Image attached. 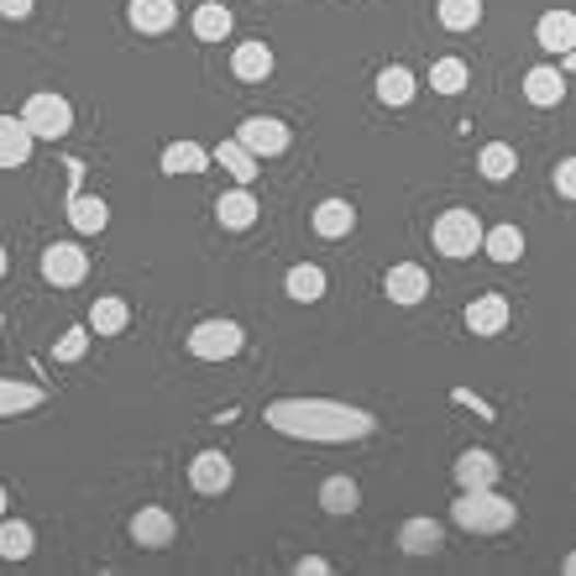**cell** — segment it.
<instances>
[{"instance_id":"obj_12","label":"cell","mask_w":576,"mask_h":576,"mask_svg":"<svg viewBox=\"0 0 576 576\" xmlns=\"http://www.w3.org/2000/svg\"><path fill=\"white\" fill-rule=\"evenodd\" d=\"M173 22H178V0H131V26L147 37L169 32Z\"/></svg>"},{"instance_id":"obj_7","label":"cell","mask_w":576,"mask_h":576,"mask_svg":"<svg viewBox=\"0 0 576 576\" xmlns=\"http://www.w3.org/2000/svg\"><path fill=\"white\" fill-rule=\"evenodd\" d=\"M383 293L393 299V304H419V299L430 293V278H425V267L419 263H399V267H388Z\"/></svg>"},{"instance_id":"obj_26","label":"cell","mask_w":576,"mask_h":576,"mask_svg":"<svg viewBox=\"0 0 576 576\" xmlns=\"http://www.w3.org/2000/svg\"><path fill=\"white\" fill-rule=\"evenodd\" d=\"M477 22H482V0H440V26L472 32Z\"/></svg>"},{"instance_id":"obj_22","label":"cell","mask_w":576,"mask_h":576,"mask_svg":"<svg viewBox=\"0 0 576 576\" xmlns=\"http://www.w3.org/2000/svg\"><path fill=\"white\" fill-rule=\"evenodd\" d=\"M126 320H131V310H126L120 299H95V310H90V331H95V336H120Z\"/></svg>"},{"instance_id":"obj_8","label":"cell","mask_w":576,"mask_h":576,"mask_svg":"<svg viewBox=\"0 0 576 576\" xmlns=\"http://www.w3.org/2000/svg\"><path fill=\"white\" fill-rule=\"evenodd\" d=\"M504 325H508V299L504 293H482V299L466 304V331H472V336H498Z\"/></svg>"},{"instance_id":"obj_9","label":"cell","mask_w":576,"mask_h":576,"mask_svg":"<svg viewBox=\"0 0 576 576\" xmlns=\"http://www.w3.org/2000/svg\"><path fill=\"white\" fill-rule=\"evenodd\" d=\"M231 477H237V466H231V457H220V451H205V457L189 461V482L199 493H226Z\"/></svg>"},{"instance_id":"obj_27","label":"cell","mask_w":576,"mask_h":576,"mask_svg":"<svg viewBox=\"0 0 576 576\" xmlns=\"http://www.w3.org/2000/svg\"><path fill=\"white\" fill-rule=\"evenodd\" d=\"M0 555H5V561H26V555H32V525L5 519V525H0Z\"/></svg>"},{"instance_id":"obj_36","label":"cell","mask_w":576,"mask_h":576,"mask_svg":"<svg viewBox=\"0 0 576 576\" xmlns=\"http://www.w3.org/2000/svg\"><path fill=\"white\" fill-rule=\"evenodd\" d=\"M299 572H310V576H325V572H331V566H325V561H320V555H304V561H299Z\"/></svg>"},{"instance_id":"obj_21","label":"cell","mask_w":576,"mask_h":576,"mask_svg":"<svg viewBox=\"0 0 576 576\" xmlns=\"http://www.w3.org/2000/svg\"><path fill=\"white\" fill-rule=\"evenodd\" d=\"M216 163L231 173L237 184H252V178H257V158H252V152H246L241 142H220V147H216Z\"/></svg>"},{"instance_id":"obj_2","label":"cell","mask_w":576,"mask_h":576,"mask_svg":"<svg viewBox=\"0 0 576 576\" xmlns=\"http://www.w3.org/2000/svg\"><path fill=\"white\" fill-rule=\"evenodd\" d=\"M435 252L440 257H472V252H482V226H477V216L472 210H446V216L435 220Z\"/></svg>"},{"instance_id":"obj_3","label":"cell","mask_w":576,"mask_h":576,"mask_svg":"<svg viewBox=\"0 0 576 576\" xmlns=\"http://www.w3.org/2000/svg\"><path fill=\"white\" fill-rule=\"evenodd\" d=\"M22 126L32 131V137H48V142H58V137H69L73 131V105L64 95H32L22 111Z\"/></svg>"},{"instance_id":"obj_30","label":"cell","mask_w":576,"mask_h":576,"mask_svg":"<svg viewBox=\"0 0 576 576\" xmlns=\"http://www.w3.org/2000/svg\"><path fill=\"white\" fill-rule=\"evenodd\" d=\"M430 84L440 95H461V90H466V64H461V58H440L430 69Z\"/></svg>"},{"instance_id":"obj_38","label":"cell","mask_w":576,"mask_h":576,"mask_svg":"<svg viewBox=\"0 0 576 576\" xmlns=\"http://www.w3.org/2000/svg\"><path fill=\"white\" fill-rule=\"evenodd\" d=\"M0 273H5V252H0Z\"/></svg>"},{"instance_id":"obj_24","label":"cell","mask_w":576,"mask_h":576,"mask_svg":"<svg viewBox=\"0 0 576 576\" xmlns=\"http://www.w3.org/2000/svg\"><path fill=\"white\" fill-rule=\"evenodd\" d=\"M378 100H383V105H408V100H414V73L383 69L378 73Z\"/></svg>"},{"instance_id":"obj_1","label":"cell","mask_w":576,"mask_h":576,"mask_svg":"<svg viewBox=\"0 0 576 576\" xmlns=\"http://www.w3.org/2000/svg\"><path fill=\"white\" fill-rule=\"evenodd\" d=\"M451 519H457L461 529H472V534H498V529L514 525V504L498 498L493 487H466L461 504L451 508Z\"/></svg>"},{"instance_id":"obj_25","label":"cell","mask_w":576,"mask_h":576,"mask_svg":"<svg viewBox=\"0 0 576 576\" xmlns=\"http://www.w3.org/2000/svg\"><path fill=\"white\" fill-rule=\"evenodd\" d=\"M514 169H519V158H514V147H508V142H487V147H482V178L504 184Z\"/></svg>"},{"instance_id":"obj_13","label":"cell","mask_w":576,"mask_h":576,"mask_svg":"<svg viewBox=\"0 0 576 576\" xmlns=\"http://www.w3.org/2000/svg\"><path fill=\"white\" fill-rule=\"evenodd\" d=\"M216 220L226 226V231H246V226L257 220V199L246 194V184L231 189V194H220V199H216Z\"/></svg>"},{"instance_id":"obj_33","label":"cell","mask_w":576,"mask_h":576,"mask_svg":"<svg viewBox=\"0 0 576 576\" xmlns=\"http://www.w3.org/2000/svg\"><path fill=\"white\" fill-rule=\"evenodd\" d=\"M84 352H90V331H64V341L53 346V357L58 361H79Z\"/></svg>"},{"instance_id":"obj_35","label":"cell","mask_w":576,"mask_h":576,"mask_svg":"<svg viewBox=\"0 0 576 576\" xmlns=\"http://www.w3.org/2000/svg\"><path fill=\"white\" fill-rule=\"evenodd\" d=\"M0 16H16L22 22V16H32V0H0Z\"/></svg>"},{"instance_id":"obj_18","label":"cell","mask_w":576,"mask_h":576,"mask_svg":"<svg viewBox=\"0 0 576 576\" xmlns=\"http://www.w3.org/2000/svg\"><path fill=\"white\" fill-rule=\"evenodd\" d=\"M572 43H576V16L572 11H545V16H540V48L572 53Z\"/></svg>"},{"instance_id":"obj_32","label":"cell","mask_w":576,"mask_h":576,"mask_svg":"<svg viewBox=\"0 0 576 576\" xmlns=\"http://www.w3.org/2000/svg\"><path fill=\"white\" fill-rule=\"evenodd\" d=\"M69 220L79 226V231H105V220H111V210H105V199H73V210H69Z\"/></svg>"},{"instance_id":"obj_20","label":"cell","mask_w":576,"mask_h":576,"mask_svg":"<svg viewBox=\"0 0 576 576\" xmlns=\"http://www.w3.org/2000/svg\"><path fill=\"white\" fill-rule=\"evenodd\" d=\"M325 293V273L314 263H299V267H288V299H299V304H314Z\"/></svg>"},{"instance_id":"obj_6","label":"cell","mask_w":576,"mask_h":576,"mask_svg":"<svg viewBox=\"0 0 576 576\" xmlns=\"http://www.w3.org/2000/svg\"><path fill=\"white\" fill-rule=\"evenodd\" d=\"M84 273H90V257H84L79 246H69V241H58V246L43 252V278H48V284L73 288V284H84Z\"/></svg>"},{"instance_id":"obj_34","label":"cell","mask_w":576,"mask_h":576,"mask_svg":"<svg viewBox=\"0 0 576 576\" xmlns=\"http://www.w3.org/2000/svg\"><path fill=\"white\" fill-rule=\"evenodd\" d=\"M555 189L566 194V199H576V163H572V158H566V163L555 169Z\"/></svg>"},{"instance_id":"obj_17","label":"cell","mask_w":576,"mask_h":576,"mask_svg":"<svg viewBox=\"0 0 576 576\" xmlns=\"http://www.w3.org/2000/svg\"><path fill=\"white\" fill-rule=\"evenodd\" d=\"M231 73L246 79V84H263L267 73H273V53H267V43H241L237 58H231Z\"/></svg>"},{"instance_id":"obj_10","label":"cell","mask_w":576,"mask_h":576,"mask_svg":"<svg viewBox=\"0 0 576 576\" xmlns=\"http://www.w3.org/2000/svg\"><path fill=\"white\" fill-rule=\"evenodd\" d=\"M131 540H137L142 551H163V545H173V514L169 508H142V514L131 519Z\"/></svg>"},{"instance_id":"obj_15","label":"cell","mask_w":576,"mask_h":576,"mask_svg":"<svg viewBox=\"0 0 576 576\" xmlns=\"http://www.w3.org/2000/svg\"><path fill=\"white\" fill-rule=\"evenodd\" d=\"M498 472H504V466H498V461L487 457V451H466V457L457 461V482H461V493H466V487H498Z\"/></svg>"},{"instance_id":"obj_14","label":"cell","mask_w":576,"mask_h":576,"mask_svg":"<svg viewBox=\"0 0 576 576\" xmlns=\"http://www.w3.org/2000/svg\"><path fill=\"white\" fill-rule=\"evenodd\" d=\"M525 95H529V105H561V100H566V73L561 69H529Z\"/></svg>"},{"instance_id":"obj_29","label":"cell","mask_w":576,"mask_h":576,"mask_svg":"<svg viewBox=\"0 0 576 576\" xmlns=\"http://www.w3.org/2000/svg\"><path fill=\"white\" fill-rule=\"evenodd\" d=\"M399 540H404V551L425 555V551H435V545H440V525H435V519H408Z\"/></svg>"},{"instance_id":"obj_19","label":"cell","mask_w":576,"mask_h":576,"mask_svg":"<svg viewBox=\"0 0 576 576\" xmlns=\"http://www.w3.org/2000/svg\"><path fill=\"white\" fill-rule=\"evenodd\" d=\"M352 226H357V210H352L346 199H325V205H314V231H320V237L336 241V237H346Z\"/></svg>"},{"instance_id":"obj_4","label":"cell","mask_w":576,"mask_h":576,"mask_svg":"<svg viewBox=\"0 0 576 576\" xmlns=\"http://www.w3.org/2000/svg\"><path fill=\"white\" fill-rule=\"evenodd\" d=\"M241 325L237 320H205V325H194V336H189V352L199 361H226V357H237L241 352Z\"/></svg>"},{"instance_id":"obj_23","label":"cell","mask_w":576,"mask_h":576,"mask_svg":"<svg viewBox=\"0 0 576 576\" xmlns=\"http://www.w3.org/2000/svg\"><path fill=\"white\" fill-rule=\"evenodd\" d=\"M205 163H210V152L199 142H173L169 152H163V173H173V178H178V173H199Z\"/></svg>"},{"instance_id":"obj_16","label":"cell","mask_w":576,"mask_h":576,"mask_svg":"<svg viewBox=\"0 0 576 576\" xmlns=\"http://www.w3.org/2000/svg\"><path fill=\"white\" fill-rule=\"evenodd\" d=\"M482 252L493 263H519L525 257V231L519 226H493V231H482Z\"/></svg>"},{"instance_id":"obj_31","label":"cell","mask_w":576,"mask_h":576,"mask_svg":"<svg viewBox=\"0 0 576 576\" xmlns=\"http://www.w3.org/2000/svg\"><path fill=\"white\" fill-rule=\"evenodd\" d=\"M320 504L331 508V514H352V508H357V482H352V477H331L325 487H320Z\"/></svg>"},{"instance_id":"obj_37","label":"cell","mask_w":576,"mask_h":576,"mask_svg":"<svg viewBox=\"0 0 576 576\" xmlns=\"http://www.w3.org/2000/svg\"><path fill=\"white\" fill-rule=\"evenodd\" d=\"M0 514H5V487H0Z\"/></svg>"},{"instance_id":"obj_28","label":"cell","mask_w":576,"mask_h":576,"mask_svg":"<svg viewBox=\"0 0 576 576\" xmlns=\"http://www.w3.org/2000/svg\"><path fill=\"white\" fill-rule=\"evenodd\" d=\"M194 32H199L205 43H220V37L231 32V11H226V5H199V11H194Z\"/></svg>"},{"instance_id":"obj_11","label":"cell","mask_w":576,"mask_h":576,"mask_svg":"<svg viewBox=\"0 0 576 576\" xmlns=\"http://www.w3.org/2000/svg\"><path fill=\"white\" fill-rule=\"evenodd\" d=\"M26 158H32V131L22 116H0V169H22Z\"/></svg>"},{"instance_id":"obj_5","label":"cell","mask_w":576,"mask_h":576,"mask_svg":"<svg viewBox=\"0 0 576 576\" xmlns=\"http://www.w3.org/2000/svg\"><path fill=\"white\" fill-rule=\"evenodd\" d=\"M237 142L246 147L252 158H278V152H288V126L273 116H252V120H241Z\"/></svg>"}]
</instances>
